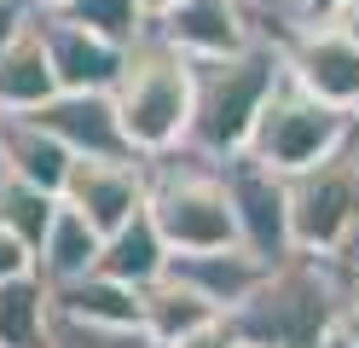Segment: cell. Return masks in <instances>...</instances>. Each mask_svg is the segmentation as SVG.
Returning a JSON list of instances; mask_svg holds the SVG:
<instances>
[{
	"label": "cell",
	"mask_w": 359,
	"mask_h": 348,
	"mask_svg": "<svg viewBox=\"0 0 359 348\" xmlns=\"http://www.w3.org/2000/svg\"><path fill=\"white\" fill-rule=\"evenodd\" d=\"M238 348H273V342H243V337H238Z\"/></svg>",
	"instance_id": "cell-29"
},
{
	"label": "cell",
	"mask_w": 359,
	"mask_h": 348,
	"mask_svg": "<svg viewBox=\"0 0 359 348\" xmlns=\"http://www.w3.org/2000/svg\"><path fill=\"white\" fill-rule=\"evenodd\" d=\"M209 319H220V308L203 290H191L186 278H174V273L151 278V285L140 290V325L151 337H163V342L186 337V331H197V325H209Z\"/></svg>",
	"instance_id": "cell-19"
},
{
	"label": "cell",
	"mask_w": 359,
	"mask_h": 348,
	"mask_svg": "<svg viewBox=\"0 0 359 348\" xmlns=\"http://www.w3.org/2000/svg\"><path fill=\"white\" fill-rule=\"evenodd\" d=\"M0 180H6V162H0Z\"/></svg>",
	"instance_id": "cell-31"
},
{
	"label": "cell",
	"mask_w": 359,
	"mask_h": 348,
	"mask_svg": "<svg viewBox=\"0 0 359 348\" xmlns=\"http://www.w3.org/2000/svg\"><path fill=\"white\" fill-rule=\"evenodd\" d=\"M220 180H226L232 215H238V238L250 244L261 262H284L290 250V186L278 169H266L261 157L232 151L220 157Z\"/></svg>",
	"instance_id": "cell-6"
},
{
	"label": "cell",
	"mask_w": 359,
	"mask_h": 348,
	"mask_svg": "<svg viewBox=\"0 0 359 348\" xmlns=\"http://www.w3.org/2000/svg\"><path fill=\"white\" fill-rule=\"evenodd\" d=\"M145 192H151L145 157H70V174L58 186V198L81 209L99 232H116L128 215H140Z\"/></svg>",
	"instance_id": "cell-7"
},
{
	"label": "cell",
	"mask_w": 359,
	"mask_h": 348,
	"mask_svg": "<svg viewBox=\"0 0 359 348\" xmlns=\"http://www.w3.org/2000/svg\"><path fill=\"white\" fill-rule=\"evenodd\" d=\"M330 331L342 337V342H353V348H359V290H348L342 302H336V319H330Z\"/></svg>",
	"instance_id": "cell-25"
},
{
	"label": "cell",
	"mask_w": 359,
	"mask_h": 348,
	"mask_svg": "<svg viewBox=\"0 0 359 348\" xmlns=\"http://www.w3.org/2000/svg\"><path fill=\"white\" fill-rule=\"evenodd\" d=\"M319 348H353V342H342V337H336V331H330V337H325Z\"/></svg>",
	"instance_id": "cell-28"
},
{
	"label": "cell",
	"mask_w": 359,
	"mask_h": 348,
	"mask_svg": "<svg viewBox=\"0 0 359 348\" xmlns=\"http://www.w3.org/2000/svg\"><path fill=\"white\" fill-rule=\"evenodd\" d=\"M53 215H58V192H47V186H29V180H12V174L0 180V226H12L29 250L47 238Z\"/></svg>",
	"instance_id": "cell-20"
},
{
	"label": "cell",
	"mask_w": 359,
	"mask_h": 348,
	"mask_svg": "<svg viewBox=\"0 0 359 348\" xmlns=\"http://www.w3.org/2000/svg\"><path fill=\"white\" fill-rule=\"evenodd\" d=\"M53 337V285L41 267L0 278V348H47Z\"/></svg>",
	"instance_id": "cell-17"
},
{
	"label": "cell",
	"mask_w": 359,
	"mask_h": 348,
	"mask_svg": "<svg viewBox=\"0 0 359 348\" xmlns=\"http://www.w3.org/2000/svg\"><path fill=\"white\" fill-rule=\"evenodd\" d=\"M24 116H35L53 139H64L70 157H133L110 87H87V93L58 87L47 105H35V110H24Z\"/></svg>",
	"instance_id": "cell-10"
},
{
	"label": "cell",
	"mask_w": 359,
	"mask_h": 348,
	"mask_svg": "<svg viewBox=\"0 0 359 348\" xmlns=\"http://www.w3.org/2000/svg\"><path fill=\"white\" fill-rule=\"evenodd\" d=\"M336 302H342V273L330 267V255L290 250L284 262L261 273V285L226 308L232 331L243 342H273V348H319L330 337Z\"/></svg>",
	"instance_id": "cell-1"
},
{
	"label": "cell",
	"mask_w": 359,
	"mask_h": 348,
	"mask_svg": "<svg viewBox=\"0 0 359 348\" xmlns=\"http://www.w3.org/2000/svg\"><path fill=\"white\" fill-rule=\"evenodd\" d=\"M110 99H116V116H122V134H128L133 157L180 151L186 128H191V58L145 23V35H133L128 53H122Z\"/></svg>",
	"instance_id": "cell-3"
},
{
	"label": "cell",
	"mask_w": 359,
	"mask_h": 348,
	"mask_svg": "<svg viewBox=\"0 0 359 348\" xmlns=\"http://www.w3.org/2000/svg\"><path fill=\"white\" fill-rule=\"evenodd\" d=\"M99 244H104V232L81 215V209H70L58 198V215L47 226V238L35 244V267L47 285H64V278H81V273H93L99 267Z\"/></svg>",
	"instance_id": "cell-16"
},
{
	"label": "cell",
	"mask_w": 359,
	"mask_h": 348,
	"mask_svg": "<svg viewBox=\"0 0 359 348\" xmlns=\"http://www.w3.org/2000/svg\"><path fill=\"white\" fill-rule=\"evenodd\" d=\"M0 162H6L12 180H29V186L58 192L64 174H70V146L53 139L35 116H0Z\"/></svg>",
	"instance_id": "cell-15"
},
{
	"label": "cell",
	"mask_w": 359,
	"mask_h": 348,
	"mask_svg": "<svg viewBox=\"0 0 359 348\" xmlns=\"http://www.w3.org/2000/svg\"><path fill=\"white\" fill-rule=\"evenodd\" d=\"M284 186H290V244L313 255L336 250V238L359 221V128L330 157L284 174Z\"/></svg>",
	"instance_id": "cell-5"
},
{
	"label": "cell",
	"mask_w": 359,
	"mask_h": 348,
	"mask_svg": "<svg viewBox=\"0 0 359 348\" xmlns=\"http://www.w3.org/2000/svg\"><path fill=\"white\" fill-rule=\"evenodd\" d=\"M284 76L342 110H359V41L342 23H307L284 41Z\"/></svg>",
	"instance_id": "cell-9"
},
{
	"label": "cell",
	"mask_w": 359,
	"mask_h": 348,
	"mask_svg": "<svg viewBox=\"0 0 359 348\" xmlns=\"http://www.w3.org/2000/svg\"><path fill=\"white\" fill-rule=\"evenodd\" d=\"M58 12H70L76 23H87V30H99V35H110V41H133V35H145V6L140 0H64Z\"/></svg>",
	"instance_id": "cell-22"
},
{
	"label": "cell",
	"mask_w": 359,
	"mask_h": 348,
	"mask_svg": "<svg viewBox=\"0 0 359 348\" xmlns=\"http://www.w3.org/2000/svg\"><path fill=\"white\" fill-rule=\"evenodd\" d=\"M140 6H145V18H156V12H168L174 0H140Z\"/></svg>",
	"instance_id": "cell-27"
},
{
	"label": "cell",
	"mask_w": 359,
	"mask_h": 348,
	"mask_svg": "<svg viewBox=\"0 0 359 348\" xmlns=\"http://www.w3.org/2000/svg\"><path fill=\"white\" fill-rule=\"evenodd\" d=\"M266 267H273V262H261L250 244H220V250H174V255H168V273H174V278H186L191 290H203L220 314H226V308H238V302L261 285V273H266Z\"/></svg>",
	"instance_id": "cell-12"
},
{
	"label": "cell",
	"mask_w": 359,
	"mask_h": 348,
	"mask_svg": "<svg viewBox=\"0 0 359 348\" xmlns=\"http://www.w3.org/2000/svg\"><path fill=\"white\" fill-rule=\"evenodd\" d=\"M284 76V46L278 41H250L238 53H215V58H191V128L186 146L203 157H232L243 151L255 116L266 105V93Z\"/></svg>",
	"instance_id": "cell-2"
},
{
	"label": "cell",
	"mask_w": 359,
	"mask_h": 348,
	"mask_svg": "<svg viewBox=\"0 0 359 348\" xmlns=\"http://www.w3.org/2000/svg\"><path fill=\"white\" fill-rule=\"evenodd\" d=\"M35 267V250L18 238L12 226H0V278H18V273H29Z\"/></svg>",
	"instance_id": "cell-24"
},
{
	"label": "cell",
	"mask_w": 359,
	"mask_h": 348,
	"mask_svg": "<svg viewBox=\"0 0 359 348\" xmlns=\"http://www.w3.org/2000/svg\"><path fill=\"white\" fill-rule=\"evenodd\" d=\"M58 93L47 41H41V12H29V23L0 46V116H24L35 105H47Z\"/></svg>",
	"instance_id": "cell-13"
},
{
	"label": "cell",
	"mask_w": 359,
	"mask_h": 348,
	"mask_svg": "<svg viewBox=\"0 0 359 348\" xmlns=\"http://www.w3.org/2000/svg\"><path fill=\"white\" fill-rule=\"evenodd\" d=\"M353 128H359V110H342V105L319 99V93H307L302 82L278 76V87L266 93L250 139H243V151L261 157L266 169H278V174H296L307 162L330 157Z\"/></svg>",
	"instance_id": "cell-4"
},
{
	"label": "cell",
	"mask_w": 359,
	"mask_h": 348,
	"mask_svg": "<svg viewBox=\"0 0 359 348\" xmlns=\"http://www.w3.org/2000/svg\"><path fill=\"white\" fill-rule=\"evenodd\" d=\"M168 238H163V226L151 221V209H140V215H128L116 232H104V244H99V273L110 278H122V285L133 290H145L151 278H163L168 273Z\"/></svg>",
	"instance_id": "cell-14"
},
{
	"label": "cell",
	"mask_w": 359,
	"mask_h": 348,
	"mask_svg": "<svg viewBox=\"0 0 359 348\" xmlns=\"http://www.w3.org/2000/svg\"><path fill=\"white\" fill-rule=\"evenodd\" d=\"M47 348H168L163 337H151L145 325H87V319H64L53 314V337Z\"/></svg>",
	"instance_id": "cell-21"
},
{
	"label": "cell",
	"mask_w": 359,
	"mask_h": 348,
	"mask_svg": "<svg viewBox=\"0 0 359 348\" xmlns=\"http://www.w3.org/2000/svg\"><path fill=\"white\" fill-rule=\"evenodd\" d=\"M29 12H35V0H0V46L29 23Z\"/></svg>",
	"instance_id": "cell-26"
},
{
	"label": "cell",
	"mask_w": 359,
	"mask_h": 348,
	"mask_svg": "<svg viewBox=\"0 0 359 348\" xmlns=\"http://www.w3.org/2000/svg\"><path fill=\"white\" fill-rule=\"evenodd\" d=\"M168 348H238V331H232V319L220 314V319H209V325H197V331L174 337Z\"/></svg>",
	"instance_id": "cell-23"
},
{
	"label": "cell",
	"mask_w": 359,
	"mask_h": 348,
	"mask_svg": "<svg viewBox=\"0 0 359 348\" xmlns=\"http://www.w3.org/2000/svg\"><path fill=\"white\" fill-rule=\"evenodd\" d=\"M35 6H64V0H35Z\"/></svg>",
	"instance_id": "cell-30"
},
{
	"label": "cell",
	"mask_w": 359,
	"mask_h": 348,
	"mask_svg": "<svg viewBox=\"0 0 359 348\" xmlns=\"http://www.w3.org/2000/svg\"><path fill=\"white\" fill-rule=\"evenodd\" d=\"M151 30L174 41L186 58H215L261 41V0H174L168 12L151 18Z\"/></svg>",
	"instance_id": "cell-8"
},
{
	"label": "cell",
	"mask_w": 359,
	"mask_h": 348,
	"mask_svg": "<svg viewBox=\"0 0 359 348\" xmlns=\"http://www.w3.org/2000/svg\"><path fill=\"white\" fill-rule=\"evenodd\" d=\"M53 314L87 319V325H140V290L93 267V273H81V278L53 285Z\"/></svg>",
	"instance_id": "cell-18"
},
{
	"label": "cell",
	"mask_w": 359,
	"mask_h": 348,
	"mask_svg": "<svg viewBox=\"0 0 359 348\" xmlns=\"http://www.w3.org/2000/svg\"><path fill=\"white\" fill-rule=\"evenodd\" d=\"M35 12H41V41H47V58H53L58 87L87 93V87H110V82H116L122 53H128L122 41L87 30V23H76L70 12H58V6H35Z\"/></svg>",
	"instance_id": "cell-11"
}]
</instances>
